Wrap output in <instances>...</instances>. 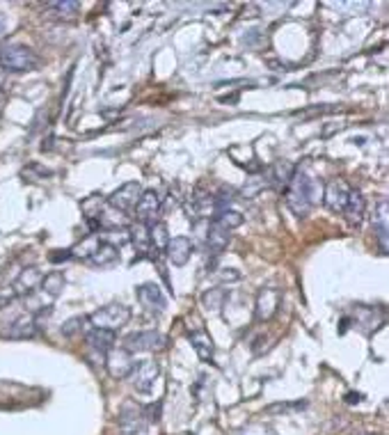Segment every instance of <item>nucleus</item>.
I'll use <instances>...</instances> for the list:
<instances>
[{
  "mask_svg": "<svg viewBox=\"0 0 389 435\" xmlns=\"http://www.w3.org/2000/svg\"><path fill=\"white\" fill-rule=\"evenodd\" d=\"M135 220L142 225H153L158 222V215L163 211V197L156 190H142L140 199L135 204Z\"/></svg>",
  "mask_w": 389,
  "mask_h": 435,
  "instance_id": "5",
  "label": "nucleus"
},
{
  "mask_svg": "<svg viewBox=\"0 0 389 435\" xmlns=\"http://www.w3.org/2000/svg\"><path fill=\"white\" fill-rule=\"evenodd\" d=\"M374 232H376V239H378V248L383 255H387L389 250V236H387V225H374Z\"/></svg>",
  "mask_w": 389,
  "mask_h": 435,
  "instance_id": "31",
  "label": "nucleus"
},
{
  "mask_svg": "<svg viewBox=\"0 0 389 435\" xmlns=\"http://www.w3.org/2000/svg\"><path fill=\"white\" fill-rule=\"evenodd\" d=\"M39 65V58L32 48L23 46V44H10L0 51V67L5 72L12 74H23V72H32L34 67Z\"/></svg>",
  "mask_w": 389,
  "mask_h": 435,
  "instance_id": "2",
  "label": "nucleus"
},
{
  "mask_svg": "<svg viewBox=\"0 0 389 435\" xmlns=\"http://www.w3.org/2000/svg\"><path fill=\"white\" fill-rule=\"evenodd\" d=\"M280 309V291L275 289V286H266L257 293V300H254V319L259 323H266V321H271L275 314H278Z\"/></svg>",
  "mask_w": 389,
  "mask_h": 435,
  "instance_id": "9",
  "label": "nucleus"
},
{
  "mask_svg": "<svg viewBox=\"0 0 389 435\" xmlns=\"http://www.w3.org/2000/svg\"><path fill=\"white\" fill-rule=\"evenodd\" d=\"M41 271L37 266H30V268H23V271L19 273V277H16V282L12 284V289L16 295H32L34 291L39 289V284H41Z\"/></svg>",
  "mask_w": 389,
  "mask_h": 435,
  "instance_id": "14",
  "label": "nucleus"
},
{
  "mask_svg": "<svg viewBox=\"0 0 389 435\" xmlns=\"http://www.w3.org/2000/svg\"><path fill=\"white\" fill-rule=\"evenodd\" d=\"M140 435H144V433H140Z\"/></svg>",
  "mask_w": 389,
  "mask_h": 435,
  "instance_id": "39",
  "label": "nucleus"
},
{
  "mask_svg": "<svg viewBox=\"0 0 389 435\" xmlns=\"http://www.w3.org/2000/svg\"><path fill=\"white\" fill-rule=\"evenodd\" d=\"M215 218V222L220 225V227H224V229H236V227H240V225L245 222V215L243 213H238V211H233V208H227V211H220L218 215H213Z\"/></svg>",
  "mask_w": 389,
  "mask_h": 435,
  "instance_id": "26",
  "label": "nucleus"
},
{
  "mask_svg": "<svg viewBox=\"0 0 389 435\" xmlns=\"http://www.w3.org/2000/svg\"><path fill=\"white\" fill-rule=\"evenodd\" d=\"M229 241H231V232L229 229L220 227L218 222L209 225V229H206V250H209L213 257L222 255V252L227 250Z\"/></svg>",
  "mask_w": 389,
  "mask_h": 435,
  "instance_id": "17",
  "label": "nucleus"
},
{
  "mask_svg": "<svg viewBox=\"0 0 389 435\" xmlns=\"http://www.w3.org/2000/svg\"><path fill=\"white\" fill-rule=\"evenodd\" d=\"M142 195V186H140V181H126V184L119 186L115 193H112L108 197V206L112 208H117V211H133L135 204H137V199H140Z\"/></svg>",
  "mask_w": 389,
  "mask_h": 435,
  "instance_id": "6",
  "label": "nucleus"
},
{
  "mask_svg": "<svg viewBox=\"0 0 389 435\" xmlns=\"http://www.w3.org/2000/svg\"><path fill=\"white\" fill-rule=\"evenodd\" d=\"M323 193V186L318 184L316 179L307 177L305 172H296L291 179V184L287 186V193H284V202H287L289 211L298 218H305L311 206L318 202V197Z\"/></svg>",
  "mask_w": 389,
  "mask_h": 435,
  "instance_id": "1",
  "label": "nucleus"
},
{
  "mask_svg": "<svg viewBox=\"0 0 389 435\" xmlns=\"http://www.w3.org/2000/svg\"><path fill=\"white\" fill-rule=\"evenodd\" d=\"M119 429L124 435H140L146 431V422L142 417V408H135L131 403H126L119 413Z\"/></svg>",
  "mask_w": 389,
  "mask_h": 435,
  "instance_id": "12",
  "label": "nucleus"
},
{
  "mask_svg": "<svg viewBox=\"0 0 389 435\" xmlns=\"http://www.w3.org/2000/svg\"><path fill=\"white\" fill-rule=\"evenodd\" d=\"M163 346H165V337L158 330H140L124 339V348L128 353H151L161 351Z\"/></svg>",
  "mask_w": 389,
  "mask_h": 435,
  "instance_id": "4",
  "label": "nucleus"
},
{
  "mask_svg": "<svg viewBox=\"0 0 389 435\" xmlns=\"http://www.w3.org/2000/svg\"><path fill=\"white\" fill-rule=\"evenodd\" d=\"M346 401H348V403H360L362 394H360V392H348V394H346Z\"/></svg>",
  "mask_w": 389,
  "mask_h": 435,
  "instance_id": "37",
  "label": "nucleus"
},
{
  "mask_svg": "<svg viewBox=\"0 0 389 435\" xmlns=\"http://www.w3.org/2000/svg\"><path fill=\"white\" fill-rule=\"evenodd\" d=\"M135 367V360H133V353H128L126 348H112L106 355V369L112 378L117 380H124L131 376V371Z\"/></svg>",
  "mask_w": 389,
  "mask_h": 435,
  "instance_id": "8",
  "label": "nucleus"
},
{
  "mask_svg": "<svg viewBox=\"0 0 389 435\" xmlns=\"http://www.w3.org/2000/svg\"><path fill=\"white\" fill-rule=\"evenodd\" d=\"M88 261L97 268H112L119 261V250L110 241H99V246L94 248Z\"/></svg>",
  "mask_w": 389,
  "mask_h": 435,
  "instance_id": "16",
  "label": "nucleus"
},
{
  "mask_svg": "<svg viewBox=\"0 0 389 435\" xmlns=\"http://www.w3.org/2000/svg\"><path fill=\"white\" fill-rule=\"evenodd\" d=\"M149 239H151V252H156V255H163L168 248V241L172 239L168 234V225L165 222H153L149 225Z\"/></svg>",
  "mask_w": 389,
  "mask_h": 435,
  "instance_id": "24",
  "label": "nucleus"
},
{
  "mask_svg": "<svg viewBox=\"0 0 389 435\" xmlns=\"http://www.w3.org/2000/svg\"><path fill=\"white\" fill-rule=\"evenodd\" d=\"M64 284H67L64 273H62V271H53V273H48V275L41 277L39 289H41V293H44V295H50V298H57V295L62 293Z\"/></svg>",
  "mask_w": 389,
  "mask_h": 435,
  "instance_id": "23",
  "label": "nucleus"
},
{
  "mask_svg": "<svg viewBox=\"0 0 389 435\" xmlns=\"http://www.w3.org/2000/svg\"><path fill=\"white\" fill-rule=\"evenodd\" d=\"M268 186V179H250V186L245 184V188H243V195L247 197V199H252L259 190H264Z\"/></svg>",
  "mask_w": 389,
  "mask_h": 435,
  "instance_id": "32",
  "label": "nucleus"
},
{
  "mask_svg": "<svg viewBox=\"0 0 389 435\" xmlns=\"http://www.w3.org/2000/svg\"><path fill=\"white\" fill-rule=\"evenodd\" d=\"M14 298H16V293H14V289H12V286H10V289H5L3 293H0V309H3V307H7V304H10Z\"/></svg>",
  "mask_w": 389,
  "mask_h": 435,
  "instance_id": "34",
  "label": "nucleus"
},
{
  "mask_svg": "<svg viewBox=\"0 0 389 435\" xmlns=\"http://www.w3.org/2000/svg\"><path fill=\"white\" fill-rule=\"evenodd\" d=\"M353 435H369V433H367V431H355Z\"/></svg>",
  "mask_w": 389,
  "mask_h": 435,
  "instance_id": "38",
  "label": "nucleus"
},
{
  "mask_svg": "<svg viewBox=\"0 0 389 435\" xmlns=\"http://www.w3.org/2000/svg\"><path fill=\"white\" fill-rule=\"evenodd\" d=\"M46 7L57 12L60 16H74L78 12V7H81V3H76V0H60V3H48Z\"/></svg>",
  "mask_w": 389,
  "mask_h": 435,
  "instance_id": "28",
  "label": "nucleus"
},
{
  "mask_svg": "<svg viewBox=\"0 0 389 435\" xmlns=\"http://www.w3.org/2000/svg\"><path fill=\"white\" fill-rule=\"evenodd\" d=\"M85 323H90L88 316H71L69 321H64L62 328H60V333H62L64 337H76L83 333Z\"/></svg>",
  "mask_w": 389,
  "mask_h": 435,
  "instance_id": "27",
  "label": "nucleus"
},
{
  "mask_svg": "<svg viewBox=\"0 0 389 435\" xmlns=\"http://www.w3.org/2000/svg\"><path fill=\"white\" fill-rule=\"evenodd\" d=\"M161 373V367L158 362L153 360H142V362H135V367L131 371V385L135 392H140V394H146V392H151L156 378H158Z\"/></svg>",
  "mask_w": 389,
  "mask_h": 435,
  "instance_id": "7",
  "label": "nucleus"
},
{
  "mask_svg": "<svg viewBox=\"0 0 389 435\" xmlns=\"http://www.w3.org/2000/svg\"><path fill=\"white\" fill-rule=\"evenodd\" d=\"M161 410H163V403H149V406H144L142 408V417H144V422H158L161 420Z\"/></svg>",
  "mask_w": 389,
  "mask_h": 435,
  "instance_id": "30",
  "label": "nucleus"
},
{
  "mask_svg": "<svg viewBox=\"0 0 389 435\" xmlns=\"http://www.w3.org/2000/svg\"><path fill=\"white\" fill-rule=\"evenodd\" d=\"M240 435H278V433H275L273 429H268V426H264V424H250L240 431Z\"/></svg>",
  "mask_w": 389,
  "mask_h": 435,
  "instance_id": "33",
  "label": "nucleus"
},
{
  "mask_svg": "<svg viewBox=\"0 0 389 435\" xmlns=\"http://www.w3.org/2000/svg\"><path fill=\"white\" fill-rule=\"evenodd\" d=\"M348 195H350V186L343 179H332L323 190V202L332 213H343Z\"/></svg>",
  "mask_w": 389,
  "mask_h": 435,
  "instance_id": "10",
  "label": "nucleus"
},
{
  "mask_svg": "<svg viewBox=\"0 0 389 435\" xmlns=\"http://www.w3.org/2000/svg\"><path fill=\"white\" fill-rule=\"evenodd\" d=\"M135 295H137V300H140L142 307L151 309V312H163L168 307V300H165V295H163L161 286L153 284V282L140 284L135 289Z\"/></svg>",
  "mask_w": 389,
  "mask_h": 435,
  "instance_id": "13",
  "label": "nucleus"
},
{
  "mask_svg": "<svg viewBox=\"0 0 389 435\" xmlns=\"http://www.w3.org/2000/svg\"><path fill=\"white\" fill-rule=\"evenodd\" d=\"M222 280H224V282H238V280H240V273L233 271V268H224Z\"/></svg>",
  "mask_w": 389,
  "mask_h": 435,
  "instance_id": "35",
  "label": "nucleus"
},
{
  "mask_svg": "<svg viewBox=\"0 0 389 435\" xmlns=\"http://www.w3.org/2000/svg\"><path fill=\"white\" fill-rule=\"evenodd\" d=\"M88 344L92 351L97 353H108L115 348L117 344V333H112V330H101V328H92L88 333Z\"/></svg>",
  "mask_w": 389,
  "mask_h": 435,
  "instance_id": "20",
  "label": "nucleus"
},
{
  "mask_svg": "<svg viewBox=\"0 0 389 435\" xmlns=\"http://www.w3.org/2000/svg\"><path fill=\"white\" fill-rule=\"evenodd\" d=\"M190 344H193L197 358H200L202 362H211L213 360L215 346H213V339L209 337L206 330H197V333L190 335Z\"/></svg>",
  "mask_w": 389,
  "mask_h": 435,
  "instance_id": "21",
  "label": "nucleus"
},
{
  "mask_svg": "<svg viewBox=\"0 0 389 435\" xmlns=\"http://www.w3.org/2000/svg\"><path fill=\"white\" fill-rule=\"evenodd\" d=\"M229 298V291L224 289V286H213V289L204 291L202 295V304L209 312H220L224 307V302Z\"/></svg>",
  "mask_w": 389,
  "mask_h": 435,
  "instance_id": "25",
  "label": "nucleus"
},
{
  "mask_svg": "<svg viewBox=\"0 0 389 435\" xmlns=\"http://www.w3.org/2000/svg\"><path fill=\"white\" fill-rule=\"evenodd\" d=\"M302 408H307V401H296V403H275V406H268L266 413L268 415H275V413H291V410H302Z\"/></svg>",
  "mask_w": 389,
  "mask_h": 435,
  "instance_id": "29",
  "label": "nucleus"
},
{
  "mask_svg": "<svg viewBox=\"0 0 389 435\" xmlns=\"http://www.w3.org/2000/svg\"><path fill=\"white\" fill-rule=\"evenodd\" d=\"M57 252H60V255H50V257H48L50 261H53V264H57V261H67V259H71V250H64V252H62V250H57Z\"/></svg>",
  "mask_w": 389,
  "mask_h": 435,
  "instance_id": "36",
  "label": "nucleus"
},
{
  "mask_svg": "<svg viewBox=\"0 0 389 435\" xmlns=\"http://www.w3.org/2000/svg\"><path fill=\"white\" fill-rule=\"evenodd\" d=\"M364 213H367V199H364V195H362L360 190L350 188L348 202H346V208H343L346 220H348L353 227H360L362 220H364Z\"/></svg>",
  "mask_w": 389,
  "mask_h": 435,
  "instance_id": "18",
  "label": "nucleus"
},
{
  "mask_svg": "<svg viewBox=\"0 0 389 435\" xmlns=\"http://www.w3.org/2000/svg\"><path fill=\"white\" fill-rule=\"evenodd\" d=\"M34 335H37V319L32 314H21L19 319H14L3 333L5 339H32Z\"/></svg>",
  "mask_w": 389,
  "mask_h": 435,
  "instance_id": "15",
  "label": "nucleus"
},
{
  "mask_svg": "<svg viewBox=\"0 0 389 435\" xmlns=\"http://www.w3.org/2000/svg\"><path fill=\"white\" fill-rule=\"evenodd\" d=\"M163 255L168 257V261L172 266H186L190 261V255H193V241H190L188 236H175L168 241V248Z\"/></svg>",
  "mask_w": 389,
  "mask_h": 435,
  "instance_id": "11",
  "label": "nucleus"
},
{
  "mask_svg": "<svg viewBox=\"0 0 389 435\" xmlns=\"http://www.w3.org/2000/svg\"><path fill=\"white\" fill-rule=\"evenodd\" d=\"M296 172H298L296 163H291V161H278V163H273L268 186H275V188L284 190V188L291 184V179H293V174H296Z\"/></svg>",
  "mask_w": 389,
  "mask_h": 435,
  "instance_id": "19",
  "label": "nucleus"
},
{
  "mask_svg": "<svg viewBox=\"0 0 389 435\" xmlns=\"http://www.w3.org/2000/svg\"><path fill=\"white\" fill-rule=\"evenodd\" d=\"M88 321L94 328L117 333L119 328H124L128 321H131V307H126V304H122V302H110V304H106V307L92 312Z\"/></svg>",
  "mask_w": 389,
  "mask_h": 435,
  "instance_id": "3",
  "label": "nucleus"
},
{
  "mask_svg": "<svg viewBox=\"0 0 389 435\" xmlns=\"http://www.w3.org/2000/svg\"><path fill=\"white\" fill-rule=\"evenodd\" d=\"M128 241L133 243V248L140 252V257H144L146 252H151V239H149V225L135 222L128 229Z\"/></svg>",
  "mask_w": 389,
  "mask_h": 435,
  "instance_id": "22",
  "label": "nucleus"
}]
</instances>
